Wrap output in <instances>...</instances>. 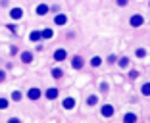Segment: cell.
I'll use <instances>...</instances> for the list:
<instances>
[{
	"mask_svg": "<svg viewBox=\"0 0 150 123\" xmlns=\"http://www.w3.org/2000/svg\"><path fill=\"white\" fill-rule=\"evenodd\" d=\"M25 96L29 98V100H39V98L42 96V90H40L39 87H31L29 90L25 92Z\"/></svg>",
	"mask_w": 150,
	"mask_h": 123,
	"instance_id": "6da1fadb",
	"label": "cell"
},
{
	"mask_svg": "<svg viewBox=\"0 0 150 123\" xmlns=\"http://www.w3.org/2000/svg\"><path fill=\"white\" fill-rule=\"evenodd\" d=\"M75 106H77V100H75L73 96L64 98V102H62V108H64V110H73Z\"/></svg>",
	"mask_w": 150,
	"mask_h": 123,
	"instance_id": "7a4b0ae2",
	"label": "cell"
},
{
	"mask_svg": "<svg viewBox=\"0 0 150 123\" xmlns=\"http://www.w3.org/2000/svg\"><path fill=\"white\" fill-rule=\"evenodd\" d=\"M129 23H131V27H141L142 23H144V18H142L141 13H135V16H131Z\"/></svg>",
	"mask_w": 150,
	"mask_h": 123,
	"instance_id": "3957f363",
	"label": "cell"
},
{
	"mask_svg": "<svg viewBox=\"0 0 150 123\" xmlns=\"http://www.w3.org/2000/svg\"><path fill=\"white\" fill-rule=\"evenodd\" d=\"M44 96L48 98V100H56V98L60 96V90H58L56 87H52V88H46V90H44Z\"/></svg>",
	"mask_w": 150,
	"mask_h": 123,
	"instance_id": "277c9868",
	"label": "cell"
},
{
	"mask_svg": "<svg viewBox=\"0 0 150 123\" xmlns=\"http://www.w3.org/2000/svg\"><path fill=\"white\" fill-rule=\"evenodd\" d=\"M100 114H102V117H112V115H114V106L112 104H104L100 108Z\"/></svg>",
	"mask_w": 150,
	"mask_h": 123,
	"instance_id": "5b68a950",
	"label": "cell"
},
{
	"mask_svg": "<svg viewBox=\"0 0 150 123\" xmlns=\"http://www.w3.org/2000/svg\"><path fill=\"white\" fill-rule=\"evenodd\" d=\"M83 66H85V60L81 56H73L71 58V67H73V69H81Z\"/></svg>",
	"mask_w": 150,
	"mask_h": 123,
	"instance_id": "8992f818",
	"label": "cell"
},
{
	"mask_svg": "<svg viewBox=\"0 0 150 123\" xmlns=\"http://www.w3.org/2000/svg\"><path fill=\"white\" fill-rule=\"evenodd\" d=\"M10 18L16 19V21H18V19H21L23 18V10L21 8H12V10H10Z\"/></svg>",
	"mask_w": 150,
	"mask_h": 123,
	"instance_id": "52a82bcc",
	"label": "cell"
},
{
	"mask_svg": "<svg viewBox=\"0 0 150 123\" xmlns=\"http://www.w3.org/2000/svg\"><path fill=\"white\" fill-rule=\"evenodd\" d=\"M66 58H67V52L64 48H58L56 52H54V60H56V62H64Z\"/></svg>",
	"mask_w": 150,
	"mask_h": 123,
	"instance_id": "ba28073f",
	"label": "cell"
},
{
	"mask_svg": "<svg viewBox=\"0 0 150 123\" xmlns=\"http://www.w3.org/2000/svg\"><path fill=\"white\" fill-rule=\"evenodd\" d=\"M54 23H56V25H66V23H67V18L64 16V13H58L56 18H54Z\"/></svg>",
	"mask_w": 150,
	"mask_h": 123,
	"instance_id": "9c48e42d",
	"label": "cell"
},
{
	"mask_svg": "<svg viewBox=\"0 0 150 123\" xmlns=\"http://www.w3.org/2000/svg\"><path fill=\"white\" fill-rule=\"evenodd\" d=\"M137 114H125L123 115V123H137Z\"/></svg>",
	"mask_w": 150,
	"mask_h": 123,
	"instance_id": "30bf717a",
	"label": "cell"
},
{
	"mask_svg": "<svg viewBox=\"0 0 150 123\" xmlns=\"http://www.w3.org/2000/svg\"><path fill=\"white\" fill-rule=\"evenodd\" d=\"M50 73H52L54 79H62V77H64V69H62V67H54Z\"/></svg>",
	"mask_w": 150,
	"mask_h": 123,
	"instance_id": "8fae6325",
	"label": "cell"
},
{
	"mask_svg": "<svg viewBox=\"0 0 150 123\" xmlns=\"http://www.w3.org/2000/svg\"><path fill=\"white\" fill-rule=\"evenodd\" d=\"M48 13V6L46 4H39L37 6V16H46Z\"/></svg>",
	"mask_w": 150,
	"mask_h": 123,
	"instance_id": "7c38bea8",
	"label": "cell"
},
{
	"mask_svg": "<svg viewBox=\"0 0 150 123\" xmlns=\"http://www.w3.org/2000/svg\"><path fill=\"white\" fill-rule=\"evenodd\" d=\"M21 62H23V64H31V62H33V54L31 52H23L21 54Z\"/></svg>",
	"mask_w": 150,
	"mask_h": 123,
	"instance_id": "4fadbf2b",
	"label": "cell"
},
{
	"mask_svg": "<svg viewBox=\"0 0 150 123\" xmlns=\"http://www.w3.org/2000/svg\"><path fill=\"white\" fill-rule=\"evenodd\" d=\"M96 104H98V96H96V94L87 96V106H96Z\"/></svg>",
	"mask_w": 150,
	"mask_h": 123,
	"instance_id": "5bb4252c",
	"label": "cell"
},
{
	"mask_svg": "<svg viewBox=\"0 0 150 123\" xmlns=\"http://www.w3.org/2000/svg\"><path fill=\"white\" fill-rule=\"evenodd\" d=\"M117 66L121 67V69H127V67H129V58H127V56H123L121 60L117 62Z\"/></svg>",
	"mask_w": 150,
	"mask_h": 123,
	"instance_id": "9a60e30c",
	"label": "cell"
},
{
	"mask_svg": "<svg viewBox=\"0 0 150 123\" xmlns=\"http://www.w3.org/2000/svg\"><path fill=\"white\" fill-rule=\"evenodd\" d=\"M141 94L142 96H150V83H144L141 87Z\"/></svg>",
	"mask_w": 150,
	"mask_h": 123,
	"instance_id": "2e32d148",
	"label": "cell"
},
{
	"mask_svg": "<svg viewBox=\"0 0 150 123\" xmlns=\"http://www.w3.org/2000/svg\"><path fill=\"white\" fill-rule=\"evenodd\" d=\"M40 37H42V33H40V31H33L31 35H29V39H31L33 42H37V40H39Z\"/></svg>",
	"mask_w": 150,
	"mask_h": 123,
	"instance_id": "e0dca14e",
	"label": "cell"
},
{
	"mask_svg": "<svg viewBox=\"0 0 150 123\" xmlns=\"http://www.w3.org/2000/svg\"><path fill=\"white\" fill-rule=\"evenodd\" d=\"M10 98H12L13 102H19V100H21V98H23V94H21V92H19V90H13V92H12V96H10Z\"/></svg>",
	"mask_w": 150,
	"mask_h": 123,
	"instance_id": "ac0fdd59",
	"label": "cell"
},
{
	"mask_svg": "<svg viewBox=\"0 0 150 123\" xmlns=\"http://www.w3.org/2000/svg\"><path fill=\"white\" fill-rule=\"evenodd\" d=\"M100 64H102V58L100 56H94L93 60H91V66H93V67H100Z\"/></svg>",
	"mask_w": 150,
	"mask_h": 123,
	"instance_id": "d6986e66",
	"label": "cell"
},
{
	"mask_svg": "<svg viewBox=\"0 0 150 123\" xmlns=\"http://www.w3.org/2000/svg\"><path fill=\"white\" fill-rule=\"evenodd\" d=\"M40 33H42V39H52V37H54L52 29H44V31H40Z\"/></svg>",
	"mask_w": 150,
	"mask_h": 123,
	"instance_id": "ffe728a7",
	"label": "cell"
},
{
	"mask_svg": "<svg viewBox=\"0 0 150 123\" xmlns=\"http://www.w3.org/2000/svg\"><path fill=\"white\" fill-rule=\"evenodd\" d=\"M8 106H10L8 98H0V110H8Z\"/></svg>",
	"mask_w": 150,
	"mask_h": 123,
	"instance_id": "44dd1931",
	"label": "cell"
},
{
	"mask_svg": "<svg viewBox=\"0 0 150 123\" xmlns=\"http://www.w3.org/2000/svg\"><path fill=\"white\" fill-rule=\"evenodd\" d=\"M144 54H146V50H144V48H137V50H135V56H139V58H142Z\"/></svg>",
	"mask_w": 150,
	"mask_h": 123,
	"instance_id": "7402d4cb",
	"label": "cell"
},
{
	"mask_svg": "<svg viewBox=\"0 0 150 123\" xmlns=\"http://www.w3.org/2000/svg\"><path fill=\"white\" fill-rule=\"evenodd\" d=\"M127 4H129V0H117V6H121V8H125Z\"/></svg>",
	"mask_w": 150,
	"mask_h": 123,
	"instance_id": "603a6c76",
	"label": "cell"
},
{
	"mask_svg": "<svg viewBox=\"0 0 150 123\" xmlns=\"http://www.w3.org/2000/svg\"><path fill=\"white\" fill-rule=\"evenodd\" d=\"M2 81H6V71L4 69H0V83H2Z\"/></svg>",
	"mask_w": 150,
	"mask_h": 123,
	"instance_id": "cb8c5ba5",
	"label": "cell"
},
{
	"mask_svg": "<svg viewBox=\"0 0 150 123\" xmlns=\"http://www.w3.org/2000/svg\"><path fill=\"white\" fill-rule=\"evenodd\" d=\"M108 64H115V56H108Z\"/></svg>",
	"mask_w": 150,
	"mask_h": 123,
	"instance_id": "d4e9b609",
	"label": "cell"
},
{
	"mask_svg": "<svg viewBox=\"0 0 150 123\" xmlns=\"http://www.w3.org/2000/svg\"><path fill=\"white\" fill-rule=\"evenodd\" d=\"M139 77V71H131V79H137Z\"/></svg>",
	"mask_w": 150,
	"mask_h": 123,
	"instance_id": "484cf974",
	"label": "cell"
},
{
	"mask_svg": "<svg viewBox=\"0 0 150 123\" xmlns=\"http://www.w3.org/2000/svg\"><path fill=\"white\" fill-rule=\"evenodd\" d=\"M148 6H150V4H148Z\"/></svg>",
	"mask_w": 150,
	"mask_h": 123,
	"instance_id": "4316f807",
	"label": "cell"
}]
</instances>
